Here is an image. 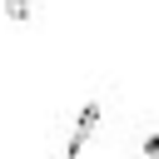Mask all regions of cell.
<instances>
[{
  "instance_id": "cell-1",
  "label": "cell",
  "mask_w": 159,
  "mask_h": 159,
  "mask_svg": "<svg viewBox=\"0 0 159 159\" xmlns=\"http://www.w3.org/2000/svg\"><path fill=\"white\" fill-rule=\"evenodd\" d=\"M94 124H99V104H84V109H80V124H75V134H70V149H65L70 159H80V149L89 144Z\"/></svg>"
},
{
  "instance_id": "cell-2",
  "label": "cell",
  "mask_w": 159,
  "mask_h": 159,
  "mask_svg": "<svg viewBox=\"0 0 159 159\" xmlns=\"http://www.w3.org/2000/svg\"><path fill=\"white\" fill-rule=\"evenodd\" d=\"M5 10H10V20H25L30 15V0H5Z\"/></svg>"
}]
</instances>
